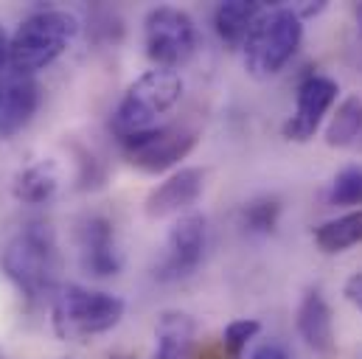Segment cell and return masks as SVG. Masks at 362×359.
Listing matches in <instances>:
<instances>
[{
	"mask_svg": "<svg viewBox=\"0 0 362 359\" xmlns=\"http://www.w3.org/2000/svg\"><path fill=\"white\" fill-rule=\"evenodd\" d=\"M6 278L28 303H42L59 292V247L54 228L28 222L20 228L0 256Z\"/></svg>",
	"mask_w": 362,
	"mask_h": 359,
	"instance_id": "1",
	"label": "cell"
},
{
	"mask_svg": "<svg viewBox=\"0 0 362 359\" xmlns=\"http://www.w3.org/2000/svg\"><path fill=\"white\" fill-rule=\"evenodd\" d=\"M79 20L62 8H45L25 17L8 37V65L20 76H34L37 71L54 65L76 40Z\"/></svg>",
	"mask_w": 362,
	"mask_h": 359,
	"instance_id": "2",
	"label": "cell"
},
{
	"mask_svg": "<svg viewBox=\"0 0 362 359\" xmlns=\"http://www.w3.org/2000/svg\"><path fill=\"white\" fill-rule=\"evenodd\" d=\"M124 300L110 292L85 289L79 283L59 286L51 306L54 334L65 343H82L88 337L112 331L124 317Z\"/></svg>",
	"mask_w": 362,
	"mask_h": 359,
	"instance_id": "3",
	"label": "cell"
},
{
	"mask_svg": "<svg viewBox=\"0 0 362 359\" xmlns=\"http://www.w3.org/2000/svg\"><path fill=\"white\" fill-rule=\"evenodd\" d=\"M303 40V20L292 6H267L250 28L242 51L253 79H270L295 57Z\"/></svg>",
	"mask_w": 362,
	"mask_h": 359,
	"instance_id": "4",
	"label": "cell"
},
{
	"mask_svg": "<svg viewBox=\"0 0 362 359\" xmlns=\"http://www.w3.org/2000/svg\"><path fill=\"white\" fill-rule=\"evenodd\" d=\"M180 95L182 79L177 71H166V68L146 71L127 88L124 98L118 101L112 112V132L118 138H127L158 126V118L166 115L180 101Z\"/></svg>",
	"mask_w": 362,
	"mask_h": 359,
	"instance_id": "5",
	"label": "cell"
},
{
	"mask_svg": "<svg viewBox=\"0 0 362 359\" xmlns=\"http://www.w3.org/2000/svg\"><path fill=\"white\" fill-rule=\"evenodd\" d=\"M118 141H121L124 158L135 169L146 175H163L191 155V149L199 141V132L182 124H169V126H152L146 132H135Z\"/></svg>",
	"mask_w": 362,
	"mask_h": 359,
	"instance_id": "6",
	"label": "cell"
},
{
	"mask_svg": "<svg viewBox=\"0 0 362 359\" xmlns=\"http://www.w3.org/2000/svg\"><path fill=\"white\" fill-rule=\"evenodd\" d=\"M144 45L146 57L158 68L175 71L185 65L197 51V25L180 8L158 6L144 20Z\"/></svg>",
	"mask_w": 362,
	"mask_h": 359,
	"instance_id": "7",
	"label": "cell"
},
{
	"mask_svg": "<svg viewBox=\"0 0 362 359\" xmlns=\"http://www.w3.org/2000/svg\"><path fill=\"white\" fill-rule=\"evenodd\" d=\"M205 236H208V228H205L202 213L180 216L172 225L169 236H166L163 256L155 264V278L163 281V283L188 278L194 269L199 267V261L205 256Z\"/></svg>",
	"mask_w": 362,
	"mask_h": 359,
	"instance_id": "8",
	"label": "cell"
},
{
	"mask_svg": "<svg viewBox=\"0 0 362 359\" xmlns=\"http://www.w3.org/2000/svg\"><path fill=\"white\" fill-rule=\"evenodd\" d=\"M337 82L323 76V73H309L303 76V82L298 85V101H295V112L286 118L284 124V138L295 141V143H306L315 138V132L320 129L323 118L329 115V110L337 101Z\"/></svg>",
	"mask_w": 362,
	"mask_h": 359,
	"instance_id": "9",
	"label": "cell"
},
{
	"mask_svg": "<svg viewBox=\"0 0 362 359\" xmlns=\"http://www.w3.org/2000/svg\"><path fill=\"white\" fill-rule=\"evenodd\" d=\"M79 264L93 278H112L124 267V253L118 245L115 225L107 216H85L76 228Z\"/></svg>",
	"mask_w": 362,
	"mask_h": 359,
	"instance_id": "10",
	"label": "cell"
},
{
	"mask_svg": "<svg viewBox=\"0 0 362 359\" xmlns=\"http://www.w3.org/2000/svg\"><path fill=\"white\" fill-rule=\"evenodd\" d=\"M205 188V172L202 169H180L172 177H166L158 188H152V194L146 196V216L149 219H166L185 211L188 205H194L199 199Z\"/></svg>",
	"mask_w": 362,
	"mask_h": 359,
	"instance_id": "11",
	"label": "cell"
},
{
	"mask_svg": "<svg viewBox=\"0 0 362 359\" xmlns=\"http://www.w3.org/2000/svg\"><path fill=\"white\" fill-rule=\"evenodd\" d=\"M40 107V85L34 76L11 73L0 82V138L17 135Z\"/></svg>",
	"mask_w": 362,
	"mask_h": 359,
	"instance_id": "12",
	"label": "cell"
},
{
	"mask_svg": "<svg viewBox=\"0 0 362 359\" xmlns=\"http://www.w3.org/2000/svg\"><path fill=\"white\" fill-rule=\"evenodd\" d=\"M298 334L303 337V343L320 354V357H332L337 348V337H334V317H332V306L326 303L320 289H309L298 306Z\"/></svg>",
	"mask_w": 362,
	"mask_h": 359,
	"instance_id": "13",
	"label": "cell"
},
{
	"mask_svg": "<svg viewBox=\"0 0 362 359\" xmlns=\"http://www.w3.org/2000/svg\"><path fill=\"white\" fill-rule=\"evenodd\" d=\"M264 3L259 0H228L219 3L214 11V28L216 37L228 45V48H242L250 28L256 25V20L264 14Z\"/></svg>",
	"mask_w": 362,
	"mask_h": 359,
	"instance_id": "14",
	"label": "cell"
},
{
	"mask_svg": "<svg viewBox=\"0 0 362 359\" xmlns=\"http://www.w3.org/2000/svg\"><path fill=\"white\" fill-rule=\"evenodd\" d=\"M197 323L185 312H166L155 329V354L152 359H191L194 354Z\"/></svg>",
	"mask_w": 362,
	"mask_h": 359,
	"instance_id": "15",
	"label": "cell"
},
{
	"mask_svg": "<svg viewBox=\"0 0 362 359\" xmlns=\"http://www.w3.org/2000/svg\"><path fill=\"white\" fill-rule=\"evenodd\" d=\"M59 188V169L54 160H37L14 177V196L25 205H42L54 199Z\"/></svg>",
	"mask_w": 362,
	"mask_h": 359,
	"instance_id": "16",
	"label": "cell"
},
{
	"mask_svg": "<svg viewBox=\"0 0 362 359\" xmlns=\"http://www.w3.org/2000/svg\"><path fill=\"white\" fill-rule=\"evenodd\" d=\"M362 242V208L360 211H349L337 219L323 222L320 228H315V245L326 253V256H337L346 253L349 247Z\"/></svg>",
	"mask_w": 362,
	"mask_h": 359,
	"instance_id": "17",
	"label": "cell"
},
{
	"mask_svg": "<svg viewBox=\"0 0 362 359\" xmlns=\"http://www.w3.org/2000/svg\"><path fill=\"white\" fill-rule=\"evenodd\" d=\"M357 141H362V98L349 95L343 98V104L337 107V112L326 126V143L332 149H346Z\"/></svg>",
	"mask_w": 362,
	"mask_h": 359,
	"instance_id": "18",
	"label": "cell"
},
{
	"mask_svg": "<svg viewBox=\"0 0 362 359\" xmlns=\"http://www.w3.org/2000/svg\"><path fill=\"white\" fill-rule=\"evenodd\" d=\"M278 219H281V202L275 196L250 199L239 211V225L253 236H270L278 228Z\"/></svg>",
	"mask_w": 362,
	"mask_h": 359,
	"instance_id": "19",
	"label": "cell"
},
{
	"mask_svg": "<svg viewBox=\"0 0 362 359\" xmlns=\"http://www.w3.org/2000/svg\"><path fill=\"white\" fill-rule=\"evenodd\" d=\"M326 199L329 205H340V208L362 205V166H346L343 172H337V177L329 185Z\"/></svg>",
	"mask_w": 362,
	"mask_h": 359,
	"instance_id": "20",
	"label": "cell"
},
{
	"mask_svg": "<svg viewBox=\"0 0 362 359\" xmlns=\"http://www.w3.org/2000/svg\"><path fill=\"white\" fill-rule=\"evenodd\" d=\"M259 331H262V323L253 320V317L233 320V323H228L225 331H222V346H225L236 359H242L245 348L259 337Z\"/></svg>",
	"mask_w": 362,
	"mask_h": 359,
	"instance_id": "21",
	"label": "cell"
},
{
	"mask_svg": "<svg viewBox=\"0 0 362 359\" xmlns=\"http://www.w3.org/2000/svg\"><path fill=\"white\" fill-rule=\"evenodd\" d=\"M343 295H346V300H349V303H354L357 309H362V269L360 272H354V275L346 281Z\"/></svg>",
	"mask_w": 362,
	"mask_h": 359,
	"instance_id": "22",
	"label": "cell"
},
{
	"mask_svg": "<svg viewBox=\"0 0 362 359\" xmlns=\"http://www.w3.org/2000/svg\"><path fill=\"white\" fill-rule=\"evenodd\" d=\"M250 359H289V354H286L278 343H262V346L250 354Z\"/></svg>",
	"mask_w": 362,
	"mask_h": 359,
	"instance_id": "23",
	"label": "cell"
},
{
	"mask_svg": "<svg viewBox=\"0 0 362 359\" xmlns=\"http://www.w3.org/2000/svg\"><path fill=\"white\" fill-rule=\"evenodd\" d=\"M191 359H236L225 346H222V340L219 343H214V346H205L199 354H191Z\"/></svg>",
	"mask_w": 362,
	"mask_h": 359,
	"instance_id": "24",
	"label": "cell"
},
{
	"mask_svg": "<svg viewBox=\"0 0 362 359\" xmlns=\"http://www.w3.org/2000/svg\"><path fill=\"white\" fill-rule=\"evenodd\" d=\"M6 62H8V34L0 28V71H3Z\"/></svg>",
	"mask_w": 362,
	"mask_h": 359,
	"instance_id": "25",
	"label": "cell"
},
{
	"mask_svg": "<svg viewBox=\"0 0 362 359\" xmlns=\"http://www.w3.org/2000/svg\"><path fill=\"white\" fill-rule=\"evenodd\" d=\"M357 20H360V28H362V3L357 6Z\"/></svg>",
	"mask_w": 362,
	"mask_h": 359,
	"instance_id": "26",
	"label": "cell"
},
{
	"mask_svg": "<svg viewBox=\"0 0 362 359\" xmlns=\"http://www.w3.org/2000/svg\"><path fill=\"white\" fill-rule=\"evenodd\" d=\"M110 359H132V357H127V354H112Z\"/></svg>",
	"mask_w": 362,
	"mask_h": 359,
	"instance_id": "27",
	"label": "cell"
},
{
	"mask_svg": "<svg viewBox=\"0 0 362 359\" xmlns=\"http://www.w3.org/2000/svg\"><path fill=\"white\" fill-rule=\"evenodd\" d=\"M0 359H3V357H0Z\"/></svg>",
	"mask_w": 362,
	"mask_h": 359,
	"instance_id": "28",
	"label": "cell"
},
{
	"mask_svg": "<svg viewBox=\"0 0 362 359\" xmlns=\"http://www.w3.org/2000/svg\"><path fill=\"white\" fill-rule=\"evenodd\" d=\"M360 143H362V141H360Z\"/></svg>",
	"mask_w": 362,
	"mask_h": 359,
	"instance_id": "29",
	"label": "cell"
}]
</instances>
